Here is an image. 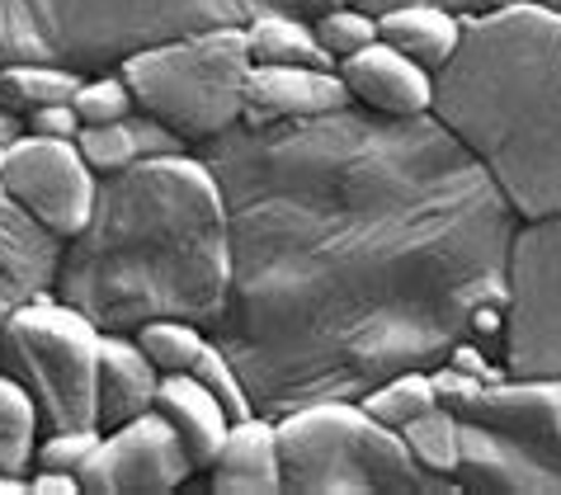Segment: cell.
Masks as SVG:
<instances>
[{"instance_id": "obj_20", "label": "cell", "mask_w": 561, "mask_h": 495, "mask_svg": "<svg viewBox=\"0 0 561 495\" xmlns=\"http://www.w3.org/2000/svg\"><path fill=\"white\" fill-rule=\"evenodd\" d=\"M81 90V71L53 67V61H10L0 67V110L28 118L43 104H67Z\"/></svg>"}, {"instance_id": "obj_21", "label": "cell", "mask_w": 561, "mask_h": 495, "mask_svg": "<svg viewBox=\"0 0 561 495\" xmlns=\"http://www.w3.org/2000/svg\"><path fill=\"white\" fill-rule=\"evenodd\" d=\"M43 439L38 401L0 368V472H34V453Z\"/></svg>"}, {"instance_id": "obj_19", "label": "cell", "mask_w": 561, "mask_h": 495, "mask_svg": "<svg viewBox=\"0 0 561 495\" xmlns=\"http://www.w3.org/2000/svg\"><path fill=\"white\" fill-rule=\"evenodd\" d=\"M245 48L251 61H288V67H335L321 53L317 28L302 14L288 10H260L255 20H245Z\"/></svg>"}, {"instance_id": "obj_38", "label": "cell", "mask_w": 561, "mask_h": 495, "mask_svg": "<svg viewBox=\"0 0 561 495\" xmlns=\"http://www.w3.org/2000/svg\"><path fill=\"white\" fill-rule=\"evenodd\" d=\"M538 5H552V10H561V0H538Z\"/></svg>"}, {"instance_id": "obj_1", "label": "cell", "mask_w": 561, "mask_h": 495, "mask_svg": "<svg viewBox=\"0 0 561 495\" xmlns=\"http://www.w3.org/2000/svg\"><path fill=\"white\" fill-rule=\"evenodd\" d=\"M198 157L231 231L213 339L274 421L444 364L505 302L519 212L434 114L237 123Z\"/></svg>"}, {"instance_id": "obj_30", "label": "cell", "mask_w": 561, "mask_h": 495, "mask_svg": "<svg viewBox=\"0 0 561 495\" xmlns=\"http://www.w3.org/2000/svg\"><path fill=\"white\" fill-rule=\"evenodd\" d=\"M430 382H434V396L444 401V406H454V411H462L467 401H472L481 387V378H472V373H462V368H454V364H434L430 368Z\"/></svg>"}, {"instance_id": "obj_33", "label": "cell", "mask_w": 561, "mask_h": 495, "mask_svg": "<svg viewBox=\"0 0 561 495\" xmlns=\"http://www.w3.org/2000/svg\"><path fill=\"white\" fill-rule=\"evenodd\" d=\"M34 495H81V476L76 472H53V468H34L28 472Z\"/></svg>"}, {"instance_id": "obj_16", "label": "cell", "mask_w": 561, "mask_h": 495, "mask_svg": "<svg viewBox=\"0 0 561 495\" xmlns=\"http://www.w3.org/2000/svg\"><path fill=\"white\" fill-rule=\"evenodd\" d=\"M161 396V368L147 359L137 335L104 331L100 339V378H95V425L118 429L137 415L156 411Z\"/></svg>"}, {"instance_id": "obj_15", "label": "cell", "mask_w": 561, "mask_h": 495, "mask_svg": "<svg viewBox=\"0 0 561 495\" xmlns=\"http://www.w3.org/2000/svg\"><path fill=\"white\" fill-rule=\"evenodd\" d=\"M208 491L217 495H278L284 491V448H278L274 415L231 421L222 448L208 468Z\"/></svg>"}, {"instance_id": "obj_28", "label": "cell", "mask_w": 561, "mask_h": 495, "mask_svg": "<svg viewBox=\"0 0 561 495\" xmlns=\"http://www.w3.org/2000/svg\"><path fill=\"white\" fill-rule=\"evenodd\" d=\"M194 378L208 387V392L222 401V406L231 411V421H245V415H255V401H251V392H245V382H241V373H237V364L222 354V345H213L204 349V359H198V368H194Z\"/></svg>"}, {"instance_id": "obj_7", "label": "cell", "mask_w": 561, "mask_h": 495, "mask_svg": "<svg viewBox=\"0 0 561 495\" xmlns=\"http://www.w3.org/2000/svg\"><path fill=\"white\" fill-rule=\"evenodd\" d=\"M458 491L561 495V378H495L458 411Z\"/></svg>"}, {"instance_id": "obj_6", "label": "cell", "mask_w": 561, "mask_h": 495, "mask_svg": "<svg viewBox=\"0 0 561 495\" xmlns=\"http://www.w3.org/2000/svg\"><path fill=\"white\" fill-rule=\"evenodd\" d=\"M251 67L255 61L245 48V24H213L151 43L118 71L137 100V114L175 128L198 151L241 123Z\"/></svg>"}, {"instance_id": "obj_23", "label": "cell", "mask_w": 561, "mask_h": 495, "mask_svg": "<svg viewBox=\"0 0 561 495\" xmlns=\"http://www.w3.org/2000/svg\"><path fill=\"white\" fill-rule=\"evenodd\" d=\"M137 345L147 349V359L161 368V378L170 373H194L204 349L213 345V331L198 321H180V316H156L147 326H137Z\"/></svg>"}, {"instance_id": "obj_24", "label": "cell", "mask_w": 561, "mask_h": 495, "mask_svg": "<svg viewBox=\"0 0 561 495\" xmlns=\"http://www.w3.org/2000/svg\"><path fill=\"white\" fill-rule=\"evenodd\" d=\"M358 406H364L373 421H382L392 429H407L415 415L439 406V396H434L430 368H407V373H392V378H382L378 387H368V392L358 396Z\"/></svg>"}, {"instance_id": "obj_29", "label": "cell", "mask_w": 561, "mask_h": 495, "mask_svg": "<svg viewBox=\"0 0 561 495\" xmlns=\"http://www.w3.org/2000/svg\"><path fill=\"white\" fill-rule=\"evenodd\" d=\"M104 429H43L38 439V453H34V468H53V472H76L81 476V468L90 462V453L100 448Z\"/></svg>"}, {"instance_id": "obj_2", "label": "cell", "mask_w": 561, "mask_h": 495, "mask_svg": "<svg viewBox=\"0 0 561 495\" xmlns=\"http://www.w3.org/2000/svg\"><path fill=\"white\" fill-rule=\"evenodd\" d=\"M227 288V204L198 151L142 157L118 175H100L90 222L61 245L57 298L100 331L133 335L156 316L213 331Z\"/></svg>"}, {"instance_id": "obj_34", "label": "cell", "mask_w": 561, "mask_h": 495, "mask_svg": "<svg viewBox=\"0 0 561 495\" xmlns=\"http://www.w3.org/2000/svg\"><path fill=\"white\" fill-rule=\"evenodd\" d=\"M439 5L454 14V20H462V24H472V20H486V14H495V10H505L510 0H439Z\"/></svg>"}, {"instance_id": "obj_26", "label": "cell", "mask_w": 561, "mask_h": 495, "mask_svg": "<svg viewBox=\"0 0 561 495\" xmlns=\"http://www.w3.org/2000/svg\"><path fill=\"white\" fill-rule=\"evenodd\" d=\"M76 147H81V157H85V165L95 170V175H118V170H128L133 161H142L133 118H123V123H81Z\"/></svg>"}, {"instance_id": "obj_31", "label": "cell", "mask_w": 561, "mask_h": 495, "mask_svg": "<svg viewBox=\"0 0 561 495\" xmlns=\"http://www.w3.org/2000/svg\"><path fill=\"white\" fill-rule=\"evenodd\" d=\"M133 133H137V151H142V157H175V151H194L175 128H165V123H156L147 114H133Z\"/></svg>"}, {"instance_id": "obj_36", "label": "cell", "mask_w": 561, "mask_h": 495, "mask_svg": "<svg viewBox=\"0 0 561 495\" xmlns=\"http://www.w3.org/2000/svg\"><path fill=\"white\" fill-rule=\"evenodd\" d=\"M0 495H34V482L20 472H0Z\"/></svg>"}, {"instance_id": "obj_37", "label": "cell", "mask_w": 561, "mask_h": 495, "mask_svg": "<svg viewBox=\"0 0 561 495\" xmlns=\"http://www.w3.org/2000/svg\"><path fill=\"white\" fill-rule=\"evenodd\" d=\"M354 5H364L368 14H387V10H401V5H415V0H354Z\"/></svg>"}, {"instance_id": "obj_8", "label": "cell", "mask_w": 561, "mask_h": 495, "mask_svg": "<svg viewBox=\"0 0 561 495\" xmlns=\"http://www.w3.org/2000/svg\"><path fill=\"white\" fill-rule=\"evenodd\" d=\"M104 331L71 302L38 298L10 316L0 335V368L38 401L43 429H90L95 425V378H100ZM100 429V425H95Z\"/></svg>"}, {"instance_id": "obj_11", "label": "cell", "mask_w": 561, "mask_h": 495, "mask_svg": "<svg viewBox=\"0 0 561 495\" xmlns=\"http://www.w3.org/2000/svg\"><path fill=\"white\" fill-rule=\"evenodd\" d=\"M194 472L198 468L184 439L175 435V425L161 411H147L118 429H104L100 448L81 468V491L85 495H170Z\"/></svg>"}, {"instance_id": "obj_14", "label": "cell", "mask_w": 561, "mask_h": 495, "mask_svg": "<svg viewBox=\"0 0 561 495\" xmlns=\"http://www.w3.org/2000/svg\"><path fill=\"white\" fill-rule=\"evenodd\" d=\"M350 104V90L335 67H288V61H255L245 81L241 123H288L321 118Z\"/></svg>"}, {"instance_id": "obj_5", "label": "cell", "mask_w": 561, "mask_h": 495, "mask_svg": "<svg viewBox=\"0 0 561 495\" xmlns=\"http://www.w3.org/2000/svg\"><path fill=\"white\" fill-rule=\"evenodd\" d=\"M288 495H444L458 491L411 458L401 429L373 421L358 401L331 396L278 415Z\"/></svg>"}, {"instance_id": "obj_12", "label": "cell", "mask_w": 561, "mask_h": 495, "mask_svg": "<svg viewBox=\"0 0 561 495\" xmlns=\"http://www.w3.org/2000/svg\"><path fill=\"white\" fill-rule=\"evenodd\" d=\"M61 241L34 212H24L0 184V335L20 307L53 298L61 269Z\"/></svg>"}, {"instance_id": "obj_4", "label": "cell", "mask_w": 561, "mask_h": 495, "mask_svg": "<svg viewBox=\"0 0 561 495\" xmlns=\"http://www.w3.org/2000/svg\"><path fill=\"white\" fill-rule=\"evenodd\" d=\"M278 0H0V67L53 61L81 76L118 71L151 43L245 24Z\"/></svg>"}, {"instance_id": "obj_9", "label": "cell", "mask_w": 561, "mask_h": 495, "mask_svg": "<svg viewBox=\"0 0 561 495\" xmlns=\"http://www.w3.org/2000/svg\"><path fill=\"white\" fill-rule=\"evenodd\" d=\"M501 364L510 378H561V212L519 218L505 260Z\"/></svg>"}, {"instance_id": "obj_27", "label": "cell", "mask_w": 561, "mask_h": 495, "mask_svg": "<svg viewBox=\"0 0 561 495\" xmlns=\"http://www.w3.org/2000/svg\"><path fill=\"white\" fill-rule=\"evenodd\" d=\"M76 114L81 123H123L137 114V100L128 81H123V71H95V76H81V90L71 95Z\"/></svg>"}, {"instance_id": "obj_17", "label": "cell", "mask_w": 561, "mask_h": 495, "mask_svg": "<svg viewBox=\"0 0 561 495\" xmlns=\"http://www.w3.org/2000/svg\"><path fill=\"white\" fill-rule=\"evenodd\" d=\"M156 411H161L165 421L175 425V435L184 439V448H190L194 468L208 472L213 458H217V448H222V439H227V429H231V411L194 373H170V378H161Z\"/></svg>"}, {"instance_id": "obj_32", "label": "cell", "mask_w": 561, "mask_h": 495, "mask_svg": "<svg viewBox=\"0 0 561 495\" xmlns=\"http://www.w3.org/2000/svg\"><path fill=\"white\" fill-rule=\"evenodd\" d=\"M24 128L28 133H38V137H76L81 133V114H76V104H43V110H34L24 118Z\"/></svg>"}, {"instance_id": "obj_3", "label": "cell", "mask_w": 561, "mask_h": 495, "mask_svg": "<svg viewBox=\"0 0 561 495\" xmlns=\"http://www.w3.org/2000/svg\"><path fill=\"white\" fill-rule=\"evenodd\" d=\"M434 118L519 218L561 212V10L510 0L434 71Z\"/></svg>"}, {"instance_id": "obj_25", "label": "cell", "mask_w": 561, "mask_h": 495, "mask_svg": "<svg viewBox=\"0 0 561 495\" xmlns=\"http://www.w3.org/2000/svg\"><path fill=\"white\" fill-rule=\"evenodd\" d=\"M311 28H317V43H321V53L335 61H345L354 53H364L368 43H378V14H368L364 5H354V0H345V5H335V10H325L311 20Z\"/></svg>"}, {"instance_id": "obj_35", "label": "cell", "mask_w": 561, "mask_h": 495, "mask_svg": "<svg viewBox=\"0 0 561 495\" xmlns=\"http://www.w3.org/2000/svg\"><path fill=\"white\" fill-rule=\"evenodd\" d=\"M335 5H345V0H278V10H288V14H302V20H317V14L335 10Z\"/></svg>"}, {"instance_id": "obj_18", "label": "cell", "mask_w": 561, "mask_h": 495, "mask_svg": "<svg viewBox=\"0 0 561 495\" xmlns=\"http://www.w3.org/2000/svg\"><path fill=\"white\" fill-rule=\"evenodd\" d=\"M462 28L467 24L454 20L439 0H415V5L378 14V38L392 43L397 53H407L411 61H420L425 71L448 67V57H454L462 43Z\"/></svg>"}, {"instance_id": "obj_22", "label": "cell", "mask_w": 561, "mask_h": 495, "mask_svg": "<svg viewBox=\"0 0 561 495\" xmlns=\"http://www.w3.org/2000/svg\"><path fill=\"white\" fill-rule=\"evenodd\" d=\"M401 439H407L411 458L430 476H444V482H454V472H458V462H462V415L454 406H444V401H439V406H430L425 415H415V421L401 429Z\"/></svg>"}, {"instance_id": "obj_10", "label": "cell", "mask_w": 561, "mask_h": 495, "mask_svg": "<svg viewBox=\"0 0 561 495\" xmlns=\"http://www.w3.org/2000/svg\"><path fill=\"white\" fill-rule=\"evenodd\" d=\"M0 184H5L14 204L34 212L61 241H71L90 222V208H95L100 194V175L85 165L76 137H38L28 128L10 142Z\"/></svg>"}, {"instance_id": "obj_13", "label": "cell", "mask_w": 561, "mask_h": 495, "mask_svg": "<svg viewBox=\"0 0 561 495\" xmlns=\"http://www.w3.org/2000/svg\"><path fill=\"white\" fill-rule=\"evenodd\" d=\"M335 71L350 90V104L378 118H425L434 110V71H425L382 38L345 57Z\"/></svg>"}]
</instances>
